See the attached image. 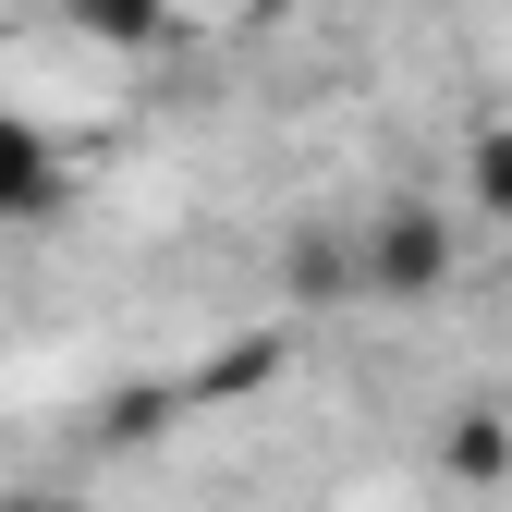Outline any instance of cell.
I'll return each mask as SVG.
<instances>
[{"label": "cell", "mask_w": 512, "mask_h": 512, "mask_svg": "<svg viewBox=\"0 0 512 512\" xmlns=\"http://www.w3.org/2000/svg\"><path fill=\"white\" fill-rule=\"evenodd\" d=\"M464 196H476V220H500V232H512V110L464 135Z\"/></svg>", "instance_id": "cell-5"}, {"label": "cell", "mask_w": 512, "mask_h": 512, "mask_svg": "<svg viewBox=\"0 0 512 512\" xmlns=\"http://www.w3.org/2000/svg\"><path fill=\"white\" fill-rule=\"evenodd\" d=\"M61 196H74L61 135H49V122H25V110H0V232H37Z\"/></svg>", "instance_id": "cell-2"}, {"label": "cell", "mask_w": 512, "mask_h": 512, "mask_svg": "<svg viewBox=\"0 0 512 512\" xmlns=\"http://www.w3.org/2000/svg\"><path fill=\"white\" fill-rule=\"evenodd\" d=\"M49 13H61V37H74V49H110V61H147V49H171L183 0H49Z\"/></svg>", "instance_id": "cell-3"}, {"label": "cell", "mask_w": 512, "mask_h": 512, "mask_svg": "<svg viewBox=\"0 0 512 512\" xmlns=\"http://www.w3.org/2000/svg\"><path fill=\"white\" fill-rule=\"evenodd\" d=\"M342 256H354V293L366 305H439V293H452V208L391 196V208H366L342 232Z\"/></svg>", "instance_id": "cell-1"}, {"label": "cell", "mask_w": 512, "mask_h": 512, "mask_svg": "<svg viewBox=\"0 0 512 512\" xmlns=\"http://www.w3.org/2000/svg\"><path fill=\"white\" fill-rule=\"evenodd\" d=\"M293 293H354V256H342V232H305V244H293Z\"/></svg>", "instance_id": "cell-6"}, {"label": "cell", "mask_w": 512, "mask_h": 512, "mask_svg": "<svg viewBox=\"0 0 512 512\" xmlns=\"http://www.w3.org/2000/svg\"><path fill=\"white\" fill-rule=\"evenodd\" d=\"M0 512H98L86 488H0Z\"/></svg>", "instance_id": "cell-7"}, {"label": "cell", "mask_w": 512, "mask_h": 512, "mask_svg": "<svg viewBox=\"0 0 512 512\" xmlns=\"http://www.w3.org/2000/svg\"><path fill=\"white\" fill-rule=\"evenodd\" d=\"M439 464H452L464 488H512V415L500 403H452L439 415Z\"/></svg>", "instance_id": "cell-4"}]
</instances>
